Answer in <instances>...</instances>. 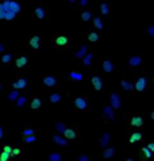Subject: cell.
Here are the masks:
<instances>
[{
    "label": "cell",
    "instance_id": "23",
    "mask_svg": "<svg viewBox=\"0 0 154 161\" xmlns=\"http://www.w3.org/2000/svg\"><path fill=\"white\" fill-rule=\"evenodd\" d=\"M53 141H54L56 144L61 145V147H64V145L68 144V140H65V138H63V137H60V136H58V135H54V136H53Z\"/></svg>",
    "mask_w": 154,
    "mask_h": 161
},
{
    "label": "cell",
    "instance_id": "30",
    "mask_svg": "<svg viewBox=\"0 0 154 161\" xmlns=\"http://www.w3.org/2000/svg\"><path fill=\"white\" fill-rule=\"evenodd\" d=\"M25 102H27V98H25V96H19L18 99L16 100V106H17L18 108H22V107L25 105Z\"/></svg>",
    "mask_w": 154,
    "mask_h": 161
},
{
    "label": "cell",
    "instance_id": "28",
    "mask_svg": "<svg viewBox=\"0 0 154 161\" xmlns=\"http://www.w3.org/2000/svg\"><path fill=\"white\" fill-rule=\"evenodd\" d=\"M54 127H56V130L58 131V134H61V135H64V132L66 130V125L64 123H56Z\"/></svg>",
    "mask_w": 154,
    "mask_h": 161
},
{
    "label": "cell",
    "instance_id": "33",
    "mask_svg": "<svg viewBox=\"0 0 154 161\" xmlns=\"http://www.w3.org/2000/svg\"><path fill=\"white\" fill-rule=\"evenodd\" d=\"M81 18H82V20H84V22H88V20L92 18V13L89 11H84V12L81 13Z\"/></svg>",
    "mask_w": 154,
    "mask_h": 161
},
{
    "label": "cell",
    "instance_id": "31",
    "mask_svg": "<svg viewBox=\"0 0 154 161\" xmlns=\"http://www.w3.org/2000/svg\"><path fill=\"white\" fill-rule=\"evenodd\" d=\"M12 57H13V55H12L11 53H7V54H4V55L1 57V63H2V64H9L10 61L12 60Z\"/></svg>",
    "mask_w": 154,
    "mask_h": 161
},
{
    "label": "cell",
    "instance_id": "40",
    "mask_svg": "<svg viewBox=\"0 0 154 161\" xmlns=\"http://www.w3.org/2000/svg\"><path fill=\"white\" fill-rule=\"evenodd\" d=\"M2 150H4V153H6V154H9V155L11 156V153H12V148H11L10 145H5V147L2 148Z\"/></svg>",
    "mask_w": 154,
    "mask_h": 161
},
{
    "label": "cell",
    "instance_id": "27",
    "mask_svg": "<svg viewBox=\"0 0 154 161\" xmlns=\"http://www.w3.org/2000/svg\"><path fill=\"white\" fill-rule=\"evenodd\" d=\"M141 140H142V134H141V132H135V134H133V135L130 136L129 142H130V143H135V142H140Z\"/></svg>",
    "mask_w": 154,
    "mask_h": 161
},
{
    "label": "cell",
    "instance_id": "35",
    "mask_svg": "<svg viewBox=\"0 0 154 161\" xmlns=\"http://www.w3.org/2000/svg\"><path fill=\"white\" fill-rule=\"evenodd\" d=\"M88 40L90 41V42H96V41H99V34H96V33H90L89 35H88Z\"/></svg>",
    "mask_w": 154,
    "mask_h": 161
},
{
    "label": "cell",
    "instance_id": "49",
    "mask_svg": "<svg viewBox=\"0 0 154 161\" xmlns=\"http://www.w3.org/2000/svg\"><path fill=\"white\" fill-rule=\"evenodd\" d=\"M127 161H134V159H131V158H129V159H127Z\"/></svg>",
    "mask_w": 154,
    "mask_h": 161
},
{
    "label": "cell",
    "instance_id": "5",
    "mask_svg": "<svg viewBox=\"0 0 154 161\" xmlns=\"http://www.w3.org/2000/svg\"><path fill=\"white\" fill-rule=\"evenodd\" d=\"M147 85H148V80H147V77L141 76V77H137L136 80H135L134 89H136L137 91H143V90L147 89Z\"/></svg>",
    "mask_w": 154,
    "mask_h": 161
},
{
    "label": "cell",
    "instance_id": "11",
    "mask_svg": "<svg viewBox=\"0 0 154 161\" xmlns=\"http://www.w3.org/2000/svg\"><path fill=\"white\" fill-rule=\"evenodd\" d=\"M128 64L131 67H138L142 64V57L141 55H133L128 59Z\"/></svg>",
    "mask_w": 154,
    "mask_h": 161
},
{
    "label": "cell",
    "instance_id": "43",
    "mask_svg": "<svg viewBox=\"0 0 154 161\" xmlns=\"http://www.w3.org/2000/svg\"><path fill=\"white\" fill-rule=\"evenodd\" d=\"M19 153H20L19 148H15V149H12V153H11V155H12V156H16V155H19Z\"/></svg>",
    "mask_w": 154,
    "mask_h": 161
},
{
    "label": "cell",
    "instance_id": "9",
    "mask_svg": "<svg viewBox=\"0 0 154 161\" xmlns=\"http://www.w3.org/2000/svg\"><path fill=\"white\" fill-rule=\"evenodd\" d=\"M28 43H29V46L33 51H38L41 48V38H40V35L31 36L28 41Z\"/></svg>",
    "mask_w": 154,
    "mask_h": 161
},
{
    "label": "cell",
    "instance_id": "8",
    "mask_svg": "<svg viewBox=\"0 0 154 161\" xmlns=\"http://www.w3.org/2000/svg\"><path fill=\"white\" fill-rule=\"evenodd\" d=\"M28 85V80L25 77H18L13 80L12 83V87L15 88V90H22V89H25Z\"/></svg>",
    "mask_w": 154,
    "mask_h": 161
},
{
    "label": "cell",
    "instance_id": "32",
    "mask_svg": "<svg viewBox=\"0 0 154 161\" xmlns=\"http://www.w3.org/2000/svg\"><path fill=\"white\" fill-rule=\"evenodd\" d=\"M48 160L50 161H61V155L58 154V153H52V154H50Z\"/></svg>",
    "mask_w": 154,
    "mask_h": 161
},
{
    "label": "cell",
    "instance_id": "2",
    "mask_svg": "<svg viewBox=\"0 0 154 161\" xmlns=\"http://www.w3.org/2000/svg\"><path fill=\"white\" fill-rule=\"evenodd\" d=\"M70 42V35L69 34H63V33H57L53 38V45L56 48H66Z\"/></svg>",
    "mask_w": 154,
    "mask_h": 161
},
{
    "label": "cell",
    "instance_id": "42",
    "mask_svg": "<svg viewBox=\"0 0 154 161\" xmlns=\"http://www.w3.org/2000/svg\"><path fill=\"white\" fill-rule=\"evenodd\" d=\"M77 161H89V158H88L86 154H82V155H79V156H78Z\"/></svg>",
    "mask_w": 154,
    "mask_h": 161
},
{
    "label": "cell",
    "instance_id": "50",
    "mask_svg": "<svg viewBox=\"0 0 154 161\" xmlns=\"http://www.w3.org/2000/svg\"><path fill=\"white\" fill-rule=\"evenodd\" d=\"M1 89H2V85H1V83H0V90H1Z\"/></svg>",
    "mask_w": 154,
    "mask_h": 161
},
{
    "label": "cell",
    "instance_id": "44",
    "mask_svg": "<svg viewBox=\"0 0 154 161\" xmlns=\"http://www.w3.org/2000/svg\"><path fill=\"white\" fill-rule=\"evenodd\" d=\"M88 4H89L88 0H81V1H79V5H81V6H86V5H88Z\"/></svg>",
    "mask_w": 154,
    "mask_h": 161
},
{
    "label": "cell",
    "instance_id": "29",
    "mask_svg": "<svg viewBox=\"0 0 154 161\" xmlns=\"http://www.w3.org/2000/svg\"><path fill=\"white\" fill-rule=\"evenodd\" d=\"M9 100L10 101H16L19 98V90H12L10 94H9Z\"/></svg>",
    "mask_w": 154,
    "mask_h": 161
},
{
    "label": "cell",
    "instance_id": "45",
    "mask_svg": "<svg viewBox=\"0 0 154 161\" xmlns=\"http://www.w3.org/2000/svg\"><path fill=\"white\" fill-rule=\"evenodd\" d=\"M147 148L149 149V152H152V153H153V152H154V144H153V143H149Z\"/></svg>",
    "mask_w": 154,
    "mask_h": 161
},
{
    "label": "cell",
    "instance_id": "16",
    "mask_svg": "<svg viewBox=\"0 0 154 161\" xmlns=\"http://www.w3.org/2000/svg\"><path fill=\"white\" fill-rule=\"evenodd\" d=\"M41 105H42V99H41V98H38V96H34V98L31 99L30 107H31V109H33V111H36V109H38V108L41 107Z\"/></svg>",
    "mask_w": 154,
    "mask_h": 161
},
{
    "label": "cell",
    "instance_id": "12",
    "mask_svg": "<svg viewBox=\"0 0 154 161\" xmlns=\"http://www.w3.org/2000/svg\"><path fill=\"white\" fill-rule=\"evenodd\" d=\"M90 82H92V85H93V88H94L95 90H101V89H102V80H101L100 76L94 75V76L92 77Z\"/></svg>",
    "mask_w": 154,
    "mask_h": 161
},
{
    "label": "cell",
    "instance_id": "20",
    "mask_svg": "<svg viewBox=\"0 0 154 161\" xmlns=\"http://www.w3.org/2000/svg\"><path fill=\"white\" fill-rule=\"evenodd\" d=\"M108 143H110V134H104V135L100 137V140H99L100 147H101V148H105Z\"/></svg>",
    "mask_w": 154,
    "mask_h": 161
},
{
    "label": "cell",
    "instance_id": "36",
    "mask_svg": "<svg viewBox=\"0 0 154 161\" xmlns=\"http://www.w3.org/2000/svg\"><path fill=\"white\" fill-rule=\"evenodd\" d=\"M94 25H95V28H97V29H102V20H101V18L100 17H95L94 18Z\"/></svg>",
    "mask_w": 154,
    "mask_h": 161
},
{
    "label": "cell",
    "instance_id": "14",
    "mask_svg": "<svg viewBox=\"0 0 154 161\" xmlns=\"http://www.w3.org/2000/svg\"><path fill=\"white\" fill-rule=\"evenodd\" d=\"M130 125L133 127H141L143 125V119L141 116H133L130 118Z\"/></svg>",
    "mask_w": 154,
    "mask_h": 161
},
{
    "label": "cell",
    "instance_id": "1",
    "mask_svg": "<svg viewBox=\"0 0 154 161\" xmlns=\"http://www.w3.org/2000/svg\"><path fill=\"white\" fill-rule=\"evenodd\" d=\"M20 12V5L13 0H4L0 2V20H13Z\"/></svg>",
    "mask_w": 154,
    "mask_h": 161
},
{
    "label": "cell",
    "instance_id": "26",
    "mask_svg": "<svg viewBox=\"0 0 154 161\" xmlns=\"http://www.w3.org/2000/svg\"><path fill=\"white\" fill-rule=\"evenodd\" d=\"M100 11H101V13L104 16H108V13H110V6H108V4L107 2H102L100 5Z\"/></svg>",
    "mask_w": 154,
    "mask_h": 161
},
{
    "label": "cell",
    "instance_id": "13",
    "mask_svg": "<svg viewBox=\"0 0 154 161\" xmlns=\"http://www.w3.org/2000/svg\"><path fill=\"white\" fill-rule=\"evenodd\" d=\"M27 65H28V55L27 54H23L16 59V67L17 69H23Z\"/></svg>",
    "mask_w": 154,
    "mask_h": 161
},
{
    "label": "cell",
    "instance_id": "46",
    "mask_svg": "<svg viewBox=\"0 0 154 161\" xmlns=\"http://www.w3.org/2000/svg\"><path fill=\"white\" fill-rule=\"evenodd\" d=\"M5 51V45L2 42H0V53H2Z\"/></svg>",
    "mask_w": 154,
    "mask_h": 161
},
{
    "label": "cell",
    "instance_id": "38",
    "mask_svg": "<svg viewBox=\"0 0 154 161\" xmlns=\"http://www.w3.org/2000/svg\"><path fill=\"white\" fill-rule=\"evenodd\" d=\"M142 153H143V155H145L147 159H151V158H152V152H149L148 148H142Z\"/></svg>",
    "mask_w": 154,
    "mask_h": 161
},
{
    "label": "cell",
    "instance_id": "15",
    "mask_svg": "<svg viewBox=\"0 0 154 161\" xmlns=\"http://www.w3.org/2000/svg\"><path fill=\"white\" fill-rule=\"evenodd\" d=\"M34 16H35V18H38V20H45L46 16H47V12H46V10H45L43 7L38 6V7L35 9V11H34Z\"/></svg>",
    "mask_w": 154,
    "mask_h": 161
},
{
    "label": "cell",
    "instance_id": "25",
    "mask_svg": "<svg viewBox=\"0 0 154 161\" xmlns=\"http://www.w3.org/2000/svg\"><path fill=\"white\" fill-rule=\"evenodd\" d=\"M50 101H51L52 103H58V102H60V101H61V94H60L59 91H56V93L51 94Z\"/></svg>",
    "mask_w": 154,
    "mask_h": 161
},
{
    "label": "cell",
    "instance_id": "4",
    "mask_svg": "<svg viewBox=\"0 0 154 161\" xmlns=\"http://www.w3.org/2000/svg\"><path fill=\"white\" fill-rule=\"evenodd\" d=\"M42 83L47 88H56V87H58V77L54 76V75L47 73V75H45L42 77Z\"/></svg>",
    "mask_w": 154,
    "mask_h": 161
},
{
    "label": "cell",
    "instance_id": "19",
    "mask_svg": "<svg viewBox=\"0 0 154 161\" xmlns=\"http://www.w3.org/2000/svg\"><path fill=\"white\" fill-rule=\"evenodd\" d=\"M115 66H113V63L111 60H105L102 64V70L106 72V73H111L113 71Z\"/></svg>",
    "mask_w": 154,
    "mask_h": 161
},
{
    "label": "cell",
    "instance_id": "10",
    "mask_svg": "<svg viewBox=\"0 0 154 161\" xmlns=\"http://www.w3.org/2000/svg\"><path fill=\"white\" fill-rule=\"evenodd\" d=\"M102 118L106 121H108V123L113 121V119H115V112H113V109L110 106H106L102 109Z\"/></svg>",
    "mask_w": 154,
    "mask_h": 161
},
{
    "label": "cell",
    "instance_id": "6",
    "mask_svg": "<svg viewBox=\"0 0 154 161\" xmlns=\"http://www.w3.org/2000/svg\"><path fill=\"white\" fill-rule=\"evenodd\" d=\"M110 103H111V108L115 111V109H119L122 107V100L119 98V95L117 93H112L110 95Z\"/></svg>",
    "mask_w": 154,
    "mask_h": 161
},
{
    "label": "cell",
    "instance_id": "34",
    "mask_svg": "<svg viewBox=\"0 0 154 161\" xmlns=\"http://www.w3.org/2000/svg\"><path fill=\"white\" fill-rule=\"evenodd\" d=\"M35 132H36V131H35L34 129H25V130L22 132V135H23V137H28V136H34Z\"/></svg>",
    "mask_w": 154,
    "mask_h": 161
},
{
    "label": "cell",
    "instance_id": "21",
    "mask_svg": "<svg viewBox=\"0 0 154 161\" xmlns=\"http://www.w3.org/2000/svg\"><path fill=\"white\" fill-rule=\"evenodd\" d=\"M120 87H122L125 91H133V90H134V84L130 83L129 80H123L122 82H120Z\"/></svg>",
    "mask_w": 154,
    "mask_h": 161
},
{
    "label": "cell",
    "instance_id": "37",
    "mask_svg": "<svg viewBox=\"0 0 154 161\" xmlns=\"http://www.w3.org/2000/svg\"><path fill=\"white\" fill-rule=\"evenodd\" d=\"M146 33L149 35V38H153L154 36V27L153 25H148L146 28Z\"/></svg>",
    "mask_w": 154,
    "mask_h": 161
},
{
    "label": "cell",
    "instance_id": "18",
    "mask_svg": "<svg viewBox=\"0 0 154 161\" xmlns=\"http://www.w3.org/2000/svg\"><path fill=\"white\" fill-rule=\"evenodd\" d=\"M116 154V149L113 147H110V148H106V150L102 152V158L104 159H112Z\"/></svg>",
    "mask_w": 154,
    "mask_h": 161
},
{
    "label": "cell",
    "instance_id": "22",
    "mask_svg": "<svg viewBox=\"0 0 154 161\" xmlns=\"http://www.w3.org/2000/svg\"><path fill=\"white\" fill-rule=\"evenodd\" d=\"M92 60H93V54H92V53H87V54L84 55V58H83L82 64H83L84 67H88V66L92 65Z\"/></svg>",
    "mask_w": 154,
    "mask_h": 161
},
{
    "label": "cell",
    "instance_id": "17",
    "mask_svg": "<svg viewBox=\"0 0 154 161\" xmlns=\"http://www.w3.org/2000/svg\"><path fill=\"white\" fill-rule=\"evenodd\" d=\"M87 52H88V47H87L86 45H82V46H81V48H79L77 52L74 53V55H75L76 58H78V59H83V58H84V55L87 54Z\"/></svg>",
    "mask_w": 154,
    "mask_h": 161
},
{
    "label": "cell",
    "instance_id": "7",
    "mask_svg": "<svg viewBox=\"0 0 154 161\" xmlns=\"http://www.w3.org/2000/svg\"><path fill=\"white\" fill-rule=\"evenodd\" d=\"M79 132H78V129L74 127V126H68L65 132H64V136H65V140H75L78 137Z\"/></svg>",
    "mask_w": 154,
    "mask_h": 161
},
{
    "label": "cell",
    "instance_id": "47",
    "mask_svg": "<svg viewBox=\"0 0 154 161\" xmlns=\"http://www.w3.org/2000/svg\"><path fill=\"white\" fill-rule=\"evenodd\" d=\"M4 134H5L4 132V129H2V126H0V140L4 137Z\"/></svg>",
    "mask_w": 154,
    "mask_h": 161
},
{
    "label": "cell",
    "instance_id": "48",
    "mask_svg": "<svg viewBox=\"0 0 154 161\" xmlns=\"http://www.w3.org/2000/svg\"><path fill=\"white\" fill-rule=\"evenodd\" d=\"M151 118H152V119L154 118V112H152V113H151Z\"/></svg>",
    "mask_w": 154,
    "mask_h": 161
},
{
    "label": "cell",
    "instance_id": "3",
    "mask_svg": "<svg viewBox=\"0 0 154 161\" xmlns=\"http://www.w3.org/2000/svg\"><path fill=\"white\" fill-rule=\"evenodd\" d=\"M74 105L79 112H88L89 111V99L87 96H78L74 100Z\"/></svg>",
    "mask_w": 154,
    "mask_h": 161
},
{
    "label": "cell",
    "instance_id": "24",
    "mask_svg": "<svg viewBox=\"0 0 154 161\" xmlns=\"http://www.w3.org/2000/svg\"><path fill=\"white\" fill-rule=\"evenodd\" d=\"M69 76H70V78L72 80H83V75L79 72V71H71L70 73H69Z\"/></svg>",
    "mask_w": 154,
    "mask_h": 161
},
{
    "label": "cell",
    "instance_id": "41",
    "mask_svg": "<svg viewBox=\"0 0 154 161\" xmlns=\"http://www.w3.org/2000/svg\"><path fill=\"white\" fill-rule=\"evenodd\" d=\"M35 140H36V136H28V137H25L24 142L25 143H33Z\"/></svg>",
    "mask_w": 154,
    "mask_h": 161
},
{
    "label": "cell",
    "instance_id": "39",
    "mask_svg": "<svg viewBox=\"0 0 154 161\" xmlns=\"http://www.w3.org/2000/svg\"><path fill=\"white\" fill-rule=\"evenodd\" d=\"M9 160H10V155L2 152V153L0 154V161H9Z\"/></svg>",
    "mask_w": 154,
    "mask_h": 161
}]
</instances>
